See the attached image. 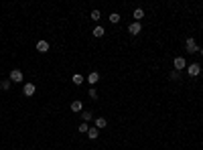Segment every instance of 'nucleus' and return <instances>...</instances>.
I'll list each match as a JSON object with an SVG mask.
<instances>
[{"mask_svg":"<svg viewBox=\"0 0 203 150\" xmlns=\"http://www.w3.org/2000/svg\"><path fill=\"white\" fill-rule=\"evenodd\" d=\"M0 89H2V91L10 89V81H0Z\"/></svg>","mask_w":203,"mask_h":150,"instance_id":"6ab92c4d","label":"nucleus"},{"mask_svg":"<svg viewBox=\"0 0 203 150\" xmlns=\"http://www.w3.org/2000/svg\"><path fill=\"white\" fill-rule=\"evenodd\" d=\"M142 31V27H140V22H132V24H130L128 27V33L130 34H138Z\"/></svg>","mask_w":203,"mask_h":150,"instance_id":"39448f33","label":"nucleus"},{"mask_svg":"<svg viewBox=\"0 0 203 150\" xmlns=\"http://www.w3.org/2000/svg\"><path fill=\"white\" fill-rule=\"evenodd\" d=\"M201 55H203V49H201Z\"/></svg>","mask_w":203,"mask_h":150,"instance_id":"4be33fe9","label":"nucleus"},{"mask_svg":"<svg viewBox=\"0 0 203 150\" xmlns=\"http://www.w3.org/2000/svg\"><path fill=\"white\" fill-rule=\"evenodd\" d=\"M81 118H83V122H89V120H92V114H89V112H81Z\"/></svg>","mask_w":203,"mask_h":150,"instance_id":"a211bd4d","label":"nucleus"},{"mask_svg":"<svg viewBox=\"0 0 203 150\" xmlns=\"http://www.w3.org/2000/svg\"><path fill=\"white\" fill-rule=\"evenodd\" d=\"M110 22H114V24H116V22H120V14L112 12V14H110Z\"/></svg>","mask_w":203,"mask_h":150,"instance_id":"dca6fc26","label":"nucleus"},{"mask_svg":"<svg viewBox=\"0 0 203 150\" xmlns=\"http://www.w3.org/2000/svg\"><path fill=\"white\" fill-rule=\"evenodd\" d=\"M71 112H83V106H81V102H71Z\"/></svg>","mask_w":203,"mask_h":150,"instance_id":"9d476101","label":"nucleus"},{"mask_svg":"<svg viewBox=\"0 0 203 150\" xmlns=\"http://www.w3.org/2000/svg\"><path fill=\"white\" fill-rule=\"evenodd\" d=\"M187 73H189L191 77H197V75L201 73V65H199V63H191V65H187Z\"/></svg>","mask_w":203,"mask_h":150,"instance_id":"f03ea898","label":"nucleus"},{"mask_svg":"<svg viewBox=\"0 0 203 150\" xmlns=\"http://www.w3.org/2000/svg\"><path fill=\"white\" fill-rule=\"evenodd\" d=\"M142 16H144V10H142V8H136L134 10V22H138Z\"/></svg>","mask_w":203,"mask_h":150,"instance_id":"4468645a","label":"nucleus"},{"mask_svg":"<svg viewBox=\"0 0 203 150\" xmlns=\"http://www.w3.org/2000/svg\"><path fill=\"white\" fill-rule=\"evenodd\" d=\"M10 81H14V83L22 81V71H20V69H12V71H10Z\"/></svg>","mask_w":203,"mask_h":150,"instance_id":"7ed1b4c3","label":"nucleus"},{"mask_svg":"<svg viewBox=\"0 0 203 150\" xmlns=\"http://www.w3.org/2000/svg\"><path fill=\"white\" fill-rule=\"evenodd\" d=\"M100 18H102L100 10H92V21H100Z\"/></svg>","mask_w":203,"mask_h":150,"instance_id":"f3484780","label":"nucleus"},{"mask_svg":"<svg viewBox=\"0 0 203 150\" xmlns=\"http://www.w3.org/2000/svg\"><path fill=\"white\" fill-rule=\"evenodd\" d=\"M37 51H39V53H47L49 51V43L47 41H39L37 43Z\"/></svg>","mask_w":203,"mask_h":150,"instance_id":"0eeeda50","label":"nucleus"},{"mask_svg":"<svg viewBox=\"0 0 203 150\" xmlns=\"http://www.w3.org/2000/svg\"><path fill=\"white\" fill-rule=\"evenodd\" d=\"M89 97H94V99H95V97H98V91H95V89H94V87L89 89Z\"/></svg>","mask_w":203,"mask_h":150,"instance_id":"412c9836","label":"nucleus"},{"mask_svg":"<svg viewBox=\"0 0 203 150\" xmlns=\"http://www.w3.org/2000/svg\"><path fill=\"white\" fill-rule=\"evenodd\" d=\"M88 81L92 83V85H95V83L100 81V73H98V71H92V73L88 75Z\"/></svg>","mask_w":203,"mask_h":150,"instance_id":"423d86ee","label":"nucleus"},{"mask_svg":"<svg viewBox=\"0 0 203 150\" xmlns=\"http://www.w3.org/2000/svg\"><path fill=\"white\" fill-rule=\"evenodd\" d=\"M108 126V122H106V118H95V128L102 130V128H106Z\"/></svg>","mask_w":203,"mask_h":150,"instance_id":"1a4fd4ad","label":"nucleus"},{"mask_svg":"<svg viewBox=\"0 0 203 150\" xmlns=\"http://www.w3.org/2000/svg\"><path fill=\"white\" fill-rule=\"evenodd\" d=\"M77 130H79V132H83V134H88L89 126H88V124H85V122H83V124H81V126H79V128H77Z\"/></svg>","mask_w":203,"mask_h":150,"instance_id":"aec40b11","label":"nucleus"},{"mask_svg":"<svg viewBox=\"0 0 203 150\" xmlns=\"http://www.w3.org/2000/svg\"><path fill=\"white\" fill-rule=\"evenodd\" d=\"M185 49H187L189 53H197V51H201V49H199V45H197V41H195V39H191V37L185 41Z\"/></svg>","mask_w":203,"mask_h":150,"instance_id":"f257e3e1","label":"nucleus"},{"mask_svg":"<svg viewBox=\"0 0 203 150\" xmlns=\"http://www.w3.org/2000/svg\"><path fill=\"white\" fill-rule=\"evenodd\" d=\"M71 81H73L75 85H81V83L85 81V79H83V75H79V73H75V75H73V79H71Z\"/></svg>","mask_w":203,"mask_h":150,"instance_id":"ddd939ff","label":"nucleus"},{"mask_svg":"<svg viewBox=\"0 0 203 150\" xmlns=\"http://www.w3.org/2000/svg\"><path fill=\"white\" fill-rule=\"evenodd\" d=\"M169 77L173 79V81H179V79H181V71H175V69H173V71L169 73Z\"/></svg>","mask_w":203,"mask_h":150,"instance_id":"2eb2a0df","label":"nucleus"},{"mask_svg":"<svg viewBox=\"0 0 203 150\" xmlns=\"http://www.w3.org/2000/svg\"><path fill=\"white\" fill-rule=\"evenodd\" d=\"M88 136L92 138V140H95V138L100 136V130H98V128H89L88 130Z\"/></svg>","mask_w":203,"mask_h":150,"instance_id":"9b49d317","label":"nucleus"},{"mask_svg":"<svg viewBox=\"0 0 203 150\" xmlns=\"http://www.w3.org/2000/svg\"><path fill=\"white\" fill-rule=\"evenodd\" d=\"M173 65H175V71H181V69L187 67V61H185L183 57H177L175 61H173Z\"/></svg>","mask_w":203,"mask_h":150,"instance_id":"20e7f679","label":"nucleus"},{"mask_svg":"<svg viewBox=\"0 0 203 150\" xmlns=\"http://www.w3.org/2000/svg\"><path fill=\"white\" fill-rule=\"evenodd\" d=\"M35 91H37V87H35L33 83H27V85H25V96H35Z\"/></svg>","mask_w":203,"mask_h":150,"instance_id":"6e6552de","label":"nucleus"},{"mask_svg":"<svg viewBox=\"0 0 203 150\" xmlns=\"http://www.w3.org/2000/svg\"><path fill=\"white\" fill-rule=\"evenodd\" d=\"M106 34V31H104V27H95L94 28V37H98V39H102Z\"/></svg>","mask_w":203,"mask_h":150,"instance_id":"f8f14e48","label":"nucleus"}]
</instances>
